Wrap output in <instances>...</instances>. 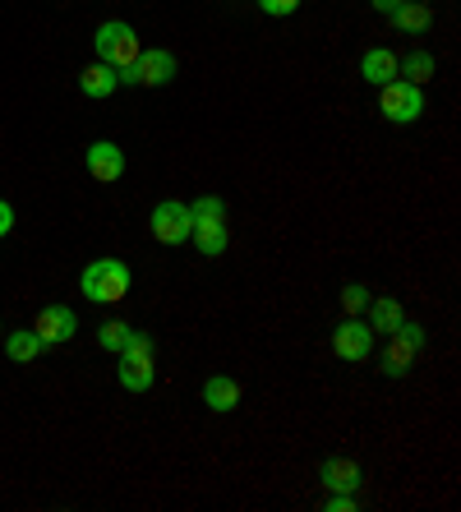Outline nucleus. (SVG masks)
Returning <instances> with one entry per match:
<instances>
[{"mask_svg": "<svg viewBox=\"0 0 461 512\" xmlns=\"http://www.w3.org/2000/svg\"><path fill=\"white\" fill-rule=\"evenodd\" d=\"M130 282H134V273L125 259H93L79 273V291L93 305H120V300L130 296Z\"/></svg>", "mask_w": 461, "mask_h": 512, "instance_id": "obj_1", "label": "nucleus"}, {"mask_svg": "<svg viewBox=\"0 0 461 512\" xmlns=\"http://www.w3.org/2000/svg\"><path fill=\"white\" fill-rule=\"evenodd\" d=\"M190 213H194V231L190 240L199 245L203 259H217V254H226V203L217 199V194H203V199L190 203Z\"/></svg>", "mask_w": 461, "mask_h": 512, "instance_id": "obj_2", "label": "nucleus"}, {"mask_svg": "<svg viewBox=\"0 0 461 512\" xmlns=\"http://www.w3.org/2000/svg\"><path fill=\"white\" fill-rule=\"evenodd\" d=\"M120 388H130V393H148L157 383V370H153V337L139 333L134 328L130 342L120 346Z\"/></svg>", "mask_w": 461, "mask_h": 512, "instance_id": "obj_3", "label": "nucleus"}, {"mask_svg": "<svg viewBox=\"0 0 461 512\" xmlns=\"http://www.w3.org/2000/svg\"><path fill=\"white\" fill-rule=\"evenodd\" d=\"M93 47H97V60L102 65H111V70H125V65H134L139 60V33H134L130 24H120V19H111V24L97 28L93 37Z\"/></svg>", "mask_w": 461, "mask_h": 512, "instance_id": "obj_4", "label": "nucleus"}, {"mask_svg": "<svg viewBox=\"0 0 461 512\" xmlns=\"http://www.w3.org/2000/svg\"><path fill=\"white\" fill-rule=\"evenodd\" d=\"M120 74V84H134V88H162V84H171L176 79V56L166 47H148V51H139V60L134 65H125V70H116Z\"/></svg>", "mask_w": 461, "mask_h": 512, "instance_id": "obj_5", "label": "nucleus"}, {"mask_svg": "<svg viewBox=\"0 0 461 512\" xmlns=\"http://www.w3.org/2000/svg\"><path fill=\"white\" fill-rule=\"evenodd\" d=\"M379 111L392 125H415L425 116V88L406 84V79H392V84L379 88Z\"/></svg>", "mask_w": 461, "mask_h": 512, "instance_id": "obj_6", "label": "nucleus"}, {"mask_svg": "<svg viewBox=\"0 0 461 512\" xmlns=\"http://www.w3.org/2000/svg\"><path fill=\"white\" fill-rule=\"evenodd\" d=\"M425 342H429L425 328H420V323H411V319H402V323H397V328L388 333V356H383V374H388V379H402L406 365H411V360L425 351Z\"/></svg>", "mask_w": 461, "mask_h": 512, "instance_id": "obj_7", "label": "nucleus"}, {"mask_svg": "<svg viewBox=\"0 0 461 512\" xmlns=\"http://www.w3.org/2000/svg\"><path fill=\"white\" fill-rule=\"evenodd\" d=\"M148 231H153L157 245H185L194 231V213H190V203H180V199H162L153 208V217H148Z\"/></svg>", "mask_w": 461, "mask_h": 512, "instance_id": "obj_8", "label": "nucleus"}, {"mask_svg": "<svg viewBox=\"0 0 461 512\" xmlns=\"http://www.w3.org/2000/svg\"><path fill=\"white\" fill-rule=\"evenodd\" d=\"M332 351H337V360H346V365H360V360H369V351H374V328L360 323V314H346V323L332 333Z\"/></svg>", "mask_w": 461, "mask_h": 512, "instance_id": "obj_9", "label": "nucleus"}, {"mask_svg": "<svg viewBox=\"0 0 461 512\" xmlns=\"http://www.w3.org/2000/svg\"><path fill=\"white\" fill-rule=\"evenodd\" d=\"M74 328H79V314L70 310V305H42L33 319V333L42 337V346H60L70 342Z\"/></svg>", "mask_w": 461, "mask_h": 512, "instance_id": "obj_10", "label": "nucleus"}, {"mask_svg": "<svg viewBox=\"0 0 461 512\" xmlns=\"http://www.w3.org/2000/svg\"><path fill=\"white\" fill-rule=\"evenodd\" d=\"M83 167H88V176H93V180L111 185V180L125 176V153H120L111 139H97V143H88V153H83Z\"/></svg>", "mask_w": 461, "mask_h": 512, "instance_id": "obj_11", "label": "nucleus"}, {"mask_svg": "<svg viewBox=\"0 0 461 512\" xmlns=\"http://www.w3.org/2000/svg\"><path fill=\"white\" fill-rule=\"evenodd\" d=\"M319 480H323V489H328V494H360L365 471H360V462H351V457H323Z\"/></svg>", "mask_w": 461, "mask_h": 512, "instance_id": "obj_12", "label": "nucleus"}, {"mask_svg": "<svg viewBox=\"0 0 461 512\" xmlns=\"http://www.w3.org/2000/svg\"><path fill=\"white\" fill-rule=\"evenodd\" d=\"M360 74H365V84H374V88L392 84V79H397V51H388V47H369V51H365V60H360Z\"/></svg>", "mask_w": 461, "mask_h": 512, "instance_id": "obj_13", "label": "nucleus"}, {"mask_svg": "<svg viewBox=\"0 0 461 512\" xmlns=\"http://www.w3.org/2000/svg\"><path fill=\"white\" fill-rule=\"evenodd\" d=\"M203 406H213L217 416L236 411L240 406V383L231 379V374H213V379L203 383Z\"/></svg>", "mask_w": 461, "mask_h": 512, "instance_id": "obj_14", "label": "nucleus"}, {"mask_svg": "<svg viewBox=\"0 0 461 512\" xmlns=\"http://www.w3.org/2000/svg\"><path fill=\"white\" fill-rule=\"evenodd\" d=\"M79 88H83V97H111L120 88V74L97 60V65H88V70L79 74Z\"/></svg>", "mask_w": 461, "mask_h": 512, "instance_id": "obj_15", "label": "nucleus"}, {"mask_svg": "<svg viewBox=\"0 0 461 512\" xmlns=\"http://www.w3.org/2000/svg\"><path fill=\"white\" fill-rule=\"evenodd\" d=\"M434 56L429 51H406L402 60H397V79H406V84H415V88H425L429 79H434Z\"/></svg>", "mask_w": 461, "mask_h": 512, "instance_id": "obj_16", "label": "nucleus"}, {"mask_svg": "<svg viewBox=\"0 0 461 512\" xmlns=\"http://www.w3.org/2000/svg\"><path fill=\"white\" fill-rule=\"evenodd\" d=\"M388 19H392V28H402V33H425V28L434 24L429 5H420V0H402V5H397Z\"/></svg>", "mask_w": 461, "mask_h": 512, "instance_id": "obj_17", "label": "nucleus"}, {"mask_svg": "<svg viewBox=\"0 0 461 512\" xmlns=\"http://www.w3.org/2000/svg\"><path fill=\"white\" fill-rule=\"evenodd\" d=\"M365 310H369V328H374V333H392V328H397V323L406 319L402 305H397L392 296H374V300L365 305Z\"/></svg>", "mask_w": 461, "mask_h": 512, "instance_id": "obj_18", "label": "nucleus"}, {"mask_svg": "<svg viewBox=\"0 0 461 512\" xmlns=\"http://www.w3.org/2000/svg\"><path fill=\"white\" fill-rule=\"evenodd\" d=\"M42 351H47V346H42V337H37L33 328H24V333H10V337H5V356H10V360H19V365H28V360H37V356H42Z\"/></svg>", "mask_w": 461, "mask_h": 512, "instance_id": "obj_19", "label": "nucleus"}, {"mask_svg": "<svg viewBox=\"0 0 461 512\" xmlns=\"http://www.w3.org/2000/svg\"><path fill=\"white\" fill-rule=\"evenodd\" d=\"M130 323H120V319H111V323H102L97 328V342H102V351H111V356H120V346L130 342Z\"/></svg>", "mask_w": 461, "mask_h": 512, "instance_id": "obj_20", "label": "nucleus"}, {"mask_svg": "<svg viewBox=\"0 0 461 512\" xmlns=\"http://www.w3.org/2000/svg\"><path fill=\"white\" fill-rule=\"evenodd\" d=\"M369 300H374V296H369L365 282H346V286H342V310H346V314H365Z\"/></svg>", "mask_w": 461, "mask_h": 512, "instance_id": "obj_21", "label": "nucleus"}, {"mask_svg": "<svg viewBox=\"0 0 461 512\" xmlns=\"http://www.w3.org/2000/svg\"><path fill=\"white\" fill-rule=\"evenodd\" d=\"M259 10L272 14V19H286V14L300 10V0H259Z\"/></svg>", "mask_w": 461, "mask_h": 512, "instance_id": "obj_22", "label": "nucleus"}, {"mask_svg": "<svg viewBox=\"0 0 461 512\" xmlns=\"http://www.w3.org/2000/svg\"><path fill=\"white\" fill-rule=\"evenodd\" d=\"M323 508H328V512H355V494H328V499H323Z\"/></svg>", "mask_w": 461, "mask_h": 512, "instance_id": "obj_23", "label": "nucleus"}, {"mask_svg": "<svg viewBox=\"0 0 461 512\" xmlns=\"http://www.w3.org/2000/svg\"><path fill=\"white\" fill-rule=\"evenodd\" d=\"M10 231H14V208H10L5 199H0V240L10 236Z\"/></svg>", "mask_w": 461, "mask_h": 512, "instance_id": "obj_24", "label": "nucleus"}, {"mask_svg": "<svg viewBox=\"0 0 461 512\" xmlns=\"http://www.w3.org/2000/svg\"><path fill=\"white\" fill-rule=\"evenodd\" d=\"M397 5H402V0H374V10H379V14H392Z\"/></svg>", "mask_w": 461, "mask_h": 512, "instance_id": "obj_25", "label": "nucleus"}, {"mask_svg": "<svg viewBox=\"0 0 461 512\" xmlns=\"http://www.w3.org/2000/svg\"><path fill=\"white\" fill-rule=\"evenodd\" d=\"M420 5H429V0H420Z\"/></svg>", "mask_w": 461, "mask_h": 512, "instance_id": "obj_26", "label": "nucleus"}]
</instances>
